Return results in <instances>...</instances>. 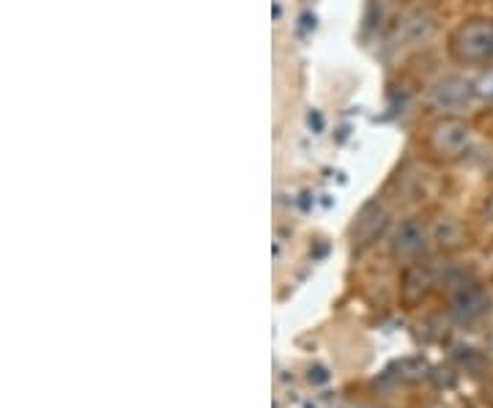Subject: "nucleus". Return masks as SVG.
Returning <instances> with one entry per match:
<instances>
[{
    "label": "nucleus",
    "mask_w": 493,
    "mask_h": 408,
    "mask_svg": "<svg viewBox=\"0 0 493 408\" xmlns=\"http://www.w3.org/2000/svg\"><path fill=\"white\" fill-rule=\"evenodd\" d=\"M425 145L439 162H458L472 149V127L460 115H439L428 127Z\"/></svg>",
    "instance_id": "2"
},
{
    "label": "nucleus",
    "mask_w": 493,
    "mask_h": 408,
    "mask_svg": "<svg viewBox=\"0 0 493 408\" xmlns=\"http://www.w3.org/2000/svg\"><path fill=\"white\" fill-rule=\"evenodd\" d=\"M433 31H436V19L428 12H412L405 17L397 27V42H403L400 47H414V44H422Z\"/></svg>",
    "instance_id": "6"
},
{
    "label": "nucleus",
    "mask_w": 493,
    "mask_h": 408,
    "mask_svg": "<svg viewBox=\"0 0 493 408\" xmlns=\"http://www.w3.org/2000/svg\"><path fill=\"white\" fill-rule=\"evenodd\" d=\"M447 55L458 66L493 64V17H469L452 27Z\"/></svg>",
    "instance_id": "1"
},
{
    "label": "nucleus",
    "mask_w": 493,
    "mask_h": 408,
    "mask_svg": "<svg viewBox=\"0 0 493 408\" xmlns=\"http://www.w3.org/2000/svg\"><path fill=\"white\" fill-rule=\"evenodd\" d=\"M425 242H428V230L420 219H403L395 230L392 236V252L400 255V258H412V255H420L425 250Z\"/></svg>",
    "instance_id": "5"
},
{
    "label": "nucleus",
    "mask_w": 493,
    "mask_h": 408,
    "mask_svg": "<svg viewBox=\"0 0 493 408\" xmlns=\"http://www.w3.org/2000/svg\"><path fill=\"white\" fill-rule=\"evenodd\" d=\"M490 307V296L482 285H460L452 296V312L460 320H474Z\"/></svg>",
    "instance_id": "4"
},
{
    "label": "nucleus",
    "mask_w": 493,
    "mask_h": 408,
    "mask_svg": "<svg viewBox=\"0 0 493 408\" xmlns=\"http://www.w3.org/2000/svg\"><path fill=\"white\" fill-rule=\"evenodd\" d=\"M477 89H480V94H482L488 102H493V74H488V77L477 85Z\"/></svg>",
    "instance_id": "8"
},
{
    "label": "nucleus",
    "mask_w": 493,
    "mask_h": 408,
    "mask_svg": "<svg viewBox=\"0 0 493 408\" xmlns=\"http://www.w3.org/2000/svg\"><path fill=\"white\" fill-rule=\"evenodd\" d=\"M477 94H480V89H477L474 80L452 72V74H442L436 82L430 85L428 104L433 110H439L442 115H458L460 110H466L474 102Z\"/></svg>",
    "instance_id": "3"
},
{
    "label": "nucleus",
    "mask_w": 493,
    "mask_h": 408,
    "mask_svg": "<svg viewBox=\"0 0 493 408\" xmlns=\"http://www.w3.org/2000/svg\"><path fill=\"white\" fill-rule=\"evenodd\" d=\"M488 351H490V357H493V332H490V337H488Z\"/></svg>",
    "instance_id": "9"
},
{
    "label": "nucleus",
    "mask_w": 493,
    "mask_h": 408,
    "mask_svg": "<svg viewBox=\"0 0 493 408\" xmlns=\"http://www.w3.org/2000/svg\"><path fill=\"white\" fill-rule=\"evenodd\" d=\"M384 227H387V212L379 206V203H367L357 217L354 236L359 239V244H370L375 236H381Z\"/></svg>",
    "instance_id": "7"
}]
</instances>
